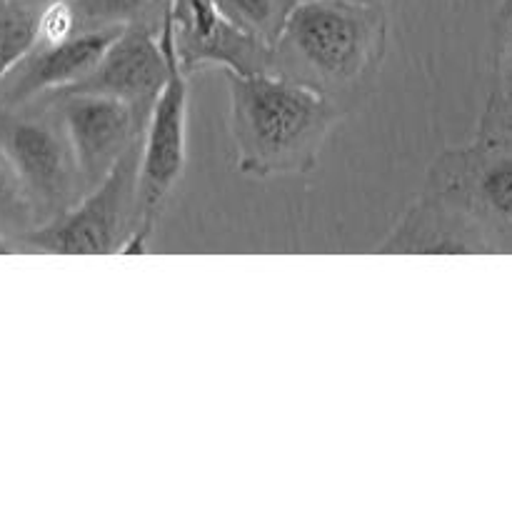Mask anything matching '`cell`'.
<instances>
[{
    "label": "cell",
    "instance_id": "6da1fadb",
    "mask_svg": "<svg viewBox=\"0 0 512 512\" xmlns=\"http://www.w3.org/2000/svg\"><path fill=\"white\" fill-rule=\"evenodd\" d=\"M388 45V15L375 0H300L278 43L273 70L318 90L348 113L378 78Z\"/></svg>",
    "mask_w": 512,
    "mask_h": 512
},
{
    "label": "cell",
    "instance_id": "7a4b0ae2",
    "mask_svg": "<svg viewBox=\"0 0 512 512\" xmlns=\"http://www.w3.org/2000/svg\"><path fill=\"white\" fill-rule=\"evenodd\" d=\"M225 83L235 168L245 178L310 173L345 115L318 90L275 73L238 75L225 70Z\"/></svg>",
    "mask_w": 512,
    "mask_h": 512
},
{
    "label": "cell",
    "instance_id": "3957f363",
    "mask_svg": "<svg viewBox=\"0 0 512 512\" xmlns=\"http://www.w3.org/2000/svg\"><path fill=\"white\" fill-rule=\"evenodd\" d=\"M138 145L58 218L25 230L15 248L60 255L130 253L140 228Z\"/></svg>",
    "mask_w": 512,
    "mask_h": 512
},
{
    "label": "cell",
    "instance_id": "277c9868",
    "mask_svg": "<svg viewBox=\"0 0 512 512\" xmlns=\"http://www.w3.org/2000/svg\"><path fill=\"white\" fill-rule=\"evenodd\" d=\"M0 148L23 185L35 225L58 218L85 193L63 125L43 100L0 105Z\"/></svg>",
    "mask_w": 512,
    "mask_h": 512
},
{
    "label": "cell",
    "instance_id": "5b68a950",
    "mask_svg": "<svg viewBox=\"0 0 512 512\" xmlns=\"http://www.w3.org/2000/svg\"><path fill=\"white\" fill-rule=\"evenodd\" d=\"M168 53V80L148 115L138 148V215L140 228L130 253H145L170 195L178 188L188 165V75L178 65L173 48L170 10L160 28Z\"/></svg>",
    "mask_w": 512,
    "mask_h": 512
},
{
    "label": "cell",
    "instance_id": "8992f818",
    "mask_svg": "<svg viewBox=\"0 0 512 512\" xmlns=\"http://www.w3.org/2000/svg\"><path fill=\"white\" fill-rule=\"evenodd\" d=\"M423 193L463 213L483 233L512 230V140L480 135L468 148L443 150Z\"/></svg>",
    "mask_w": 512,
    "mask_h": 512
},
{
    "label": "cell",
    "instance_id": "52a82bcc",
    "mask_svg": "<svg viewBox=\"0 0 512 512\" xmlns=\"http://www.w3.org/2000/svg\"><path fill=\"white\" fill-rule=\"evenodd\" d=\"M38 100L48 103L58 115L85 193L98 185L133 145L140 143L143 128L123 100L83 90H58Z\"/></svg>",
    "mask_w": 512,
    "mask_h": 512
},
{
    "label": "cell",
    "instance_id": "ba28073f",
    "mask_svg": "<svg viewBox=\"0 0 512 512\" xmlns=\"http://www.w3.org/2000/svg\"><path fill=\"white\" fill-rule=\"evenodd\" d=\"M173 48L183 73L223 68L238 75L273 70V48L230 23L213 0H173L170 3Z\"/></svg>",
    "mask_w": 512,
    "mask_h": 512
},
{
    "label": "cell",
    "instance_id": "9c48e42d",
    "mask_svg": "<svg viewBox=\"0 0 512 512\" xmlns=\"http://www.w3.org/2000/svg\"><path fill=\"white\" fill-rule=\"evenodd\" d=\"M165 80L168 53L160 40V30L128 25L108 45L98 65L83 80L63 90H83L123 100L135 113L140 128H145Z\"/></svg>",
    "mask_w": 512,
    "mask_h": 512
},
{
    "label": "cell",
    "instance_id": "30bf717a",
    "mask_svg": "<svg viewBox=\"0 0 512 512\" xmlns=\"http://www.w3.org/2000/svg\"><path fill=\"white\" fill-rule=\"evenodd\" d=\"M123 28H83L63 43H35L0 80V105L18 108L83 80Z\"/></svg>",
    "mask_w": 512,
    "mask_h": 512
},
{
    "label": "cell",
    "instance_id": "8fae6325",
    "mask_svg": "<svg viewBox=\"0 0 512 512\" xmlns=\"http://www.w3.org/2000/svg\"><path fill=\"white\" fill-rule=\"evenodd\" d=\"M495 245L470 218L440 203L433 195H420L398 223L378 243L380 255L430 253H490Z\"/></svg>",
    "mask_w": 512,
    "mask_h": 512
},
{
    "label": "cell",
    "instance_id": "7c38bea8",
    "mask_svg": "<svg viewBox=\"0 0 512 512\" xmlns=\"http://www.w3.org/2000/svg\"><path fill=\"white\" fill-rule=\"evenodd\" d=\"M173 0H70L75 25L83 28H143L160 30Z\"/></svg>",
    "mask_w": 512,
    "mask_h": 512
},
{
    "label": "cell",
    "instance_id": "4fadbf2b",
    "mask_svg": "<svg viewBox=\"0 0 512 512\" xmlns=\"http://www.w3.org/2000/svg\"><path fill=\"white\" fill-rule=\"evenodd\" d=\"M300 0H213L220 15L273 48Z\"/></svg>",
    "mask_w": 512,
    "mask_h": 512
},
{
    "label": "cell",
    "instance_id": "5bb4252c",
    "mask_svg": "<svg viewBox=\"0 0 512 512\" xmlns=\"http://www.w3.org/2000/svg\"><path fill=\"white\" fill-rule=\"evenodd\" d=\"M45 0H0V80L38 40V13Z\"/></svg>",
    "mask_w": 512,
    "mask_h": 512
},
{
    "label": "cell",
    "instance_id": "9a60e30c",
    "mask_svg": "<svg viewBox=\"0 0 512 512\" xmlns=\"http://www.w3.org/2000/svg\"><path fill=\"white\" fill-rule=\"evenodd\" d=\"M30 228H35V215L8 155L0 148V230H10L18 240Z\"/></svg>",
    "mask_w": 512,
    "mask_h": 512
},
{
    "label": "cell",
    "instance_id": "2e32d148",
    "mask_svg": "<svg viewBox=\"0 0 512 512\" xmlns=\"http://www.w3.org/2000/svg\"><path fill=\"white\" fill-rule=\"evenodd\" d=\"M78 33L70 0H45L38 13V40L35 43H63Z\"/></svg>",
    "mask_w": 512,
    "mask_h": 512
},
{
    "label": "cell",
    "instance_id": "e0dca14e",
    "mask_svg": "<svg viewBox=\"0 0 512 512\" xmlns=\"http://www.w3.org/2000/svg\"><path fill=\"white\" fill-rule=\"evenodd\" d=\"M505 18L510 20L508 35H505L503 53H500V93L498 98L490 103L488 113H503V110H512V5L503 8Z\"/></svg>",
    "mask_w": 512,
    "mask_h": 512
},
{
    "label": "cell",
    "instance_id": "ac0fdd59",
    "mask_svg": "<svg viewBox=\"0 0 512 512\" xmlns=\"http://www.w3.org/2000/svg\"><path fill=\"white\" fill-rule=\"evenodd\" d=\"M483 138H503L512 140V110L503 113H485L483 120Z\"/></svg>",
    "mask_w": 512,
    "mask_h": 512
},
{
    "label": "cell",
    "instance_id": "d6986e66",
    "mask_svg": "<svg viewBox=\"0 0 512 512\" xmlns=\"http://www.w3.org/2000/svg\"><path fill=\"white\" fill-rule=\"evenodd\" d=\"M508 5H512V0H505V8H508Z\"/></svg>",
    "mask_w": 512,
    "mask_h": 512
}]
</instances>
